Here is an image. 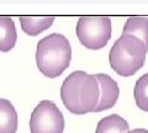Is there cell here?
<instances>
[{
  "instance_id": "cell-11",
  "label": "cell",
  "mask_w": 148,
  "mask_h": 133,
  "mask_svg": "<svg viewBox=\"0 0 148 133\" xmlns=\"http://www.w3.org/2000/svg\"><path fill=\"white\" fill-rule=\"evenodd\" d=\"M128 131V122L121 116L114 113L101 118L96 126L95 133H127Z\"/></svg>"
},
{
  "instance_id": "cell-1",
  "label": "cell",
  "mask_w": 148,
  "mask_h": 133,
  "mask_svg": "<svg viewBox=\"0 0 148 133\" xmlns=\"http://www.w3.org/2000/svg\"><path fill=\"white\" fill-rule=\"evenodd\" d=\"M100 98V88L95 75L75 70L64 79L61 86V99L69 112L85 115L94 112Z\"/></svg>"
},
{
  "instance_id": "cell-2",
  "label": "cell",
  "mask_w": 148,
  "mask_h": 133,
  "mask_svg": "<svg viewBox=\"0 0 148 133\" xmlns=\"http://www.w3.org/2000/svg\"><path fill=\"white\" fill-rule=\"evenodd\" d=\"M72 46L66 36L51 33L38 41L36 48V64L45 76L54 79L71 65Z\"/></svg>"
},
{
  "instance_id": "cell-7",
  "label": "cell",
  "mask_w": 148,
  "mask_h": 133,
  "mask_svg": "<svg viewBox=\"0 0 148 133\" xmlns=\"http://www.w3.org/2000/svg\"><path fill=\"white\" fill-rule=\"evenodd\" d=\"M22 31L29 36H37L48 30L54 22V16H18Z\"/></svg>"
},
{
  "instance_id": "cell-13",
  "label": "cell",
  "mask_w": 148,
  "mask_h": 133,
  "mask_svg": "<svg viewBox=\"0 0 148 133\" xmlns=\"http://www.w3.org/2000/svg\"><path fill=\"white\" fill-rule=\"evenodd\" d=\"M127 133H148V130H146V128H136V130L128 131Z\"/></svg>"
},
{
  "instance_id": "cell-4",
  "label": "cell",
  "mask_w": 148,
  "mask_h": 133,
  "mask_svg": "<svg viewBox=\"0 0 148 133\" xmlns=\"http://www.w3.org/2000/svg\"><path fill=\"white\" fill-rule=\"evenodd\" d=\"M111 19L105 15L80 16L75 26L79 42L91 51H98L108 44L111 38Z\"/></svg>"
},
{
  "instance_id": "cell-3",
  "label": "cell",
  "mask_w": 148,
  "mask_h": 133,
  "mask_svg": "<svg viewBox=\"0 0 148 133\" xmlns=\"http://www.w3.org/2000/svg\"><path fill=\"white\" fill-rule=\"evenodd\" d=\"M147 49L140 38L122 35L110 49L109 62L115 73L121 76H132L145 65Z\"/></svg>"
},
{
  "instance_id": "cell-5",
  "label": "cell",
  "mask_w": 148,
  "mask_h": 133,
  "mask_svg": "<svg viewBox=\"0 0 148 133\" xmlns=\"http://www.w3.org/2000/svg\"><path fill=\"white\" fill-rule=\"evenodd\" d=\"M31 133H63L64 116L54 102L43 100L35 107L30 117Z\"/></svg>"
},
{
  "instance_id": "cell-8",
  "label": "cell",
  "mask_w": 148,
  "mask_h": 133,
  "mask_svg": "<svg viewBox=\"0 0 148 133\" xmlns=\"http://www.w3.org/2000/svg\"><path fill=\"white\" fill-rule=\"evenodd\" d=\"M17 41L15 22L10 16L0 15V52H10Z\"/></svg>"
},
{
  "instance_id": "cell-6",
  "label": "cell",
  "mask_w": 148,
  "mask_h": 133,
  "mask_svg": "<svg viewBox=\"0 0 148 133\" xmlns=\"http://www.w3.org/2000/svg\"><path fill=\"white\" fill-rule=\"evenodd\" d=\"M95 78L100 88V98L94 112H101L116 105L120 96V88L117 83L108 74L99 73L95 74Z\"/></svg>"
},
{
  "instance_id": "cell-12",
  "label": "cell",
  "mask_w": 148,
  "mask_h": 133,
  "mask_svg": "<svg viewBox=\"0 0 148 133\" xmlns=\"http://www.w3.org/2000/svg\"><path fill=\"white\" fill-rule=\"evenodd\" d=\"M133 96L138 108L148 112V73L138 78L133 90Z\"/></svg>"
},
{
  "instance_id": "cell-10",
  "label": "cell",
  "mask_w": 148,
  "mask_h": 133,
  "mask_svg": "<svg viewBox=\"0 0 148 133\" xmlns=\"http://www.w3.org/2000/svg\"><path fill=\"white\" fill-rule=\"evenodd\" d=\"M122 35H132L140 38L146 46L148 52V17L145 16H131L128 17L123 26Z\"/></svg>"
},
{
  "instance_id": "cell-9",
  "label": "cell",
  "mask_w": 148,
  "mask_h": 133,
  "mask_svg": "<svg viewBox=\"0 0 148 133\" xmlns=\"http://www.w3.org/2000/svg\"><path fill=\"white\" fill-rule=\"evenodd\" d=\"M17 112L6 99H0V133H16Z\"/></svg>"
}]
</instances>
